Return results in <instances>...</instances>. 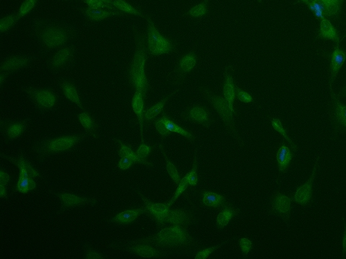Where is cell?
Masks as SVG:
<instances>
[{
    "mask_svg": "<svg viewBox=\"0 0 346 259\" xmlns=\"http://www.w3.org/2000/svg\"><path fill=\"white\" fill-rule=\"evenodd\" d=\"M84 1L91 8L99 9L107 7V8L111 9V10L114 9L111 4L105 2L103 0H84Z\"/></svg>",
    "mask_w": 346,
    "mask_h": 259,
    "instance_id": "44",
    "label": "cell"
},
{
    "mask_svg": "<svg viewBox=\"0 0 346 259\" xmlns=\"http://www.w3.org/2000/svg\"><path fill=\"white\" fill-rule=\"evenodd\" d=\"M140 198L145 202V207L148 209V213H150L154 218L157 220V224L160 227L165 223V218L169 212V207L167 204L153 203L145 198L140 192H139Z\"/></svg>",
    "mask_w": 346,
    "mask_h": 259,
    "instance_id": "9",
    "label": "cell"
},
{
    "mask_svg": "<svg viewBox=\"0 0 346 259\" xmlns=\"http://www.w3.org/2000/svg\"><path fill=\"white\" fill-rule=\"evenodd\" d=\"M82 12L87 18L93 20V21H101V20H105L111 16L122 15L121 13H118V12L104 11V10L91 8V7L82 10Z\"/></svg>",
    "mask_w": 346,
    "mask_h": 259,
    "instance_id": "20",
    "label": "cell"
},
{
    "mask_svg": "<svg viewBox=\"0 0 346 259\" xmlns=\"http://www.w3.org/2000/svg\"><path fill=\"white\" fill-rule=\"evenodd\" d=\"M224 202L225 198L222 195L209 191L203 194V204L205 206L220 208Z\"/></svg>",
    "mask_w": 346,
    "mask_h": 259,
    "instance_id": "24",
    "label": "cell"
},
{
    "mask_svg": "<svg viewBox=\"0 0 346 259\" xmlns=\"http://www.w3.org/2000/svg\"><path fill=\"white\" fill-rule=\"evenodd\" d=\"M105 2L108 3V4H111V5H113L112 4V1H111V0H103Z\"/></svg>",
    "mask_w": 346,
    "mask_h": 259,
    "instance_id": "54",
    "label": "cell"
},
{
    "mask_svg": "<svg viewBox=\"0 0 346 259\" xmlns=\"http://www.w3.org/2000/svg\"><path fill=\"white\" fill-rule=\"evenodd\" d=\"M222 245L223 244H221V245H216V246L214 247H211V248H206V249L203 250L202 251H200V252H198L197 255L196 256V259H205L208 258L209 256L210 255L214 250L217 249L219 247L222 246Z\"/></svg>",
    "mask_w": 346,
    "mask_h": 259,
    "instance_id": "48",
    "label": "cell"
},
{
    "mask_svg": "<svg viewBox=\"0 0 346 259\" xmlns=\"http://www.w3.org/2000/svg\"><path fill=\"white\" fill-rule=\"evenodd\" d=\"M61 88L62 91H64L66 98L72 101V103H75L79 107L81 108V109H84L82 105L81 100H80V96L77 92V89L75 86L72 83L68 81H62L61 83Z\"/></svg>",
    "mask_w": 346,
    "mask_h": 259,
    "instance_id": "21",
    "label": "cell"
},
{
    "mask_svg": "<svg viewBox=\"0 0 346 259\" xmlns=\"http://www.w3.org/2000/svg\"><path fill=\"white\" fill-rule=\"evenodd\" d=\"M56 195L60 198L61 201H62V210L69 208V207L80 206V205H94L97 202L96 198H80V197L72 195V194L59 193L56 194Z\"/></svg>",
    "mask_w": 346,
    "mask_h": 259,
    "instance_id": "12",
    "label": "cell"
},
{
    "mask_svg": "<svg viewBox=\"0 0 346 259\" xmlns=\"http://www.w3.org/2000/svg\"><path fill=\"white\" fill-rule=\"evenodd\" d=\"M191 241L189 234L180 226L163 229L153 238L142 240L144 243H154L157 245L170 246L187 245Z\"/></svg>",
    "mask_w": 346,
    "mask_h": 259,
    "instance_id": "2",
    "label": "cell"
},
{
    "mask_svg": "<svg viewBox=\"0 0 346 259\" xmlns=\"http://www.w3.org/2000/svg\"><path fill=\"white\" fill-rule=\"evenodd\" d=\"M18 17L16 15H11L7 16L4 18L1 19L0 21V31L1 32H5L8 31L12 28L16 22L18 20Z\"/></svg>",
    "mask_w": 346,
    "mask_h": 259,
    "instance_id": "40",
    "label": "cell"
},
{
    "mask_svg": "<svg viewBox=\"0 0 346 259\" xmlns=\"http://www.w3.org/2000/svg\"><path fill=\"white\" fill-rule=\"evenodd\" d=\"M4 158L10 160L12 163L16 164L20 170V177H29V178H35L36 177H39V174L33 168L32 166L30 164L29 161L25 160L24 156L23 155L20 157V158H14L12 157L5 156L3 155Z\"/></svg>",
    "mask_w": 346,
    "mask_h": 259,
    "instance_id": "15",
    "label": "cell"
},
{
    "mask_svg": "<svg viewBox=\"0 0 346 259\" xmlns=\"http://www.w3.org/2000/svg\"><path fill=\"white\" fill-rule=\"evenodd\" d=\"M175 92H176V91H174L173 94H170L168 97H166L164 100H162L161 102H160V103H157V105L153 106L152 107L149 108L148 110L145 111V115H144V118H145V120H146L148 122H149L151 120L155 118L161 112L163 107H164L165 103H167L169 98L171 97Z\"/></svg>",
    "mask_w": 346,
    "mask_h": 259,
    "instance_id": "31",
    "label": "cell"
},
{
    "mask_svg": "<svg viewBox=\"0 0 346 259\" xmlns=\"http://www.w3.org/2000/svg\"><path fill=\"white\" fill-rule=\"evenodd\" d=\"M346 35L345 36H344V38H346ZM343 38H342V39H343Z\"/></svg>",
    "mask_w": 346,
    "mask_h": 259,
    "instance_id": "56",
    "label": "cell"
},
{
    "mask_svg": "<svg viewBox=\"0 0 346 259\" xmlns=\"http://www.w3.org/2000/svg\"><path fill=\"white\" fill-rule=\"evenodd\" d=\"M191 217L185 210H169L165 218V223H171L175 226H184L189 223Z\"/></svg>",
    "mask_w": 346,
    "mask_h": 259,
    "instance_id": "17",
    "label": "cell"
},
{
    "mask_svg": "<svg viewBox=\"0 0 346 259\" xmlns=\"http://www.w3.org/2000/svg\"><path fill=\"white\" fill-rule=\"evenodd\" d=\"M161 119L163 120L165 128V129L167 130V131H168L169 133H170V132H173V133H179V134L185 136V137H186L187 138L189 139V140H194V136H193L191 133L178 126V125H176L175 122H173V121L168 118L167 115H163Z\"/></svg>",
    "mask_w": 346,
    "mask_h": 259,
    "instance_id": "26",
    "label": "cell"
},
{
    "mask_svg": "<svg viewBox=\"0 0 346 259\" xmlns=\"http://www.w3.org/2000/svg\"><path fill=\"white\" fill-rule=\"evenodd\" d=\"M319 158L320 156H317V161H316L315 165L313 169V174L303 186L298 188L295 194L294 200L297 203L301 204V205H305L310 202L312 196V189H313V183H314V177H315L316 171H317V166H318Z\"/></svg>",
    "mask_w": 346,
    "mask_h": 259,
    "instance_id": "8",
    "label": "cell"
},
{
    "mask_svg": "<svg viewBox=\"0 0 346 259\" xmlns=\"http://www.w3.org/2000/svg\"><path fill=\"white\" fill-rule=\"evenodd\" d=\"M38 35L47 49H53L66 44L70 37V32L62 27L52 26L38 31Z\"/></svg>",
    "mask_w": 346,
    "mask_h": 259,
    "instance_id": "4",
    "label": "cell"
},
{
    "mask_svg": "<svg viewBox=\"0 0 346 259\" xmlns=\"http://www.w3.org/2000/svg\"><path fill=\"white\" fill-rule=\"evenodd\" d=\"M148 51L152 55L168 53L173 48V44L167 38L163 37L157 30L150 17L148 18Z\"/></svg>",
    "mask_w": 346,
    "mask_h": 259,
    "instance_id": "5",
    "label": "cell"
},
{
    "mask_svg": "<svg viewBox=\"0 0 346 259\" xmlns=\"http://www.w3.org/2000/svg\"><path fill=\"white\" fill-rule=\"evenodd\" d=\"M136 50L129 69V81L136 90L135 96L146 97L149 84L146 75L145 66L147 60V48L143 35L136 32Z\"/></svg>",
    "mask_w": 346,
    "mask_h": 259,
    "instance_id": "1",
    "label": "cell"
},
{
    "mask_svg": "<svg viewBox=\"0 0 346 259\" xmlns=\"http://www.w3.org/2000/svg\"><path fill=\"white\" fill-rule=\"evenodd\" d=\"M38 0H25L17 13L18 19L23 18L35 7Z\"/></svg>",
    "mask_w": 346,
    "mask_h": 259,
    "instance_id": "41",
    "label": "cell"
},
{
    "mask_svg": "<svg viewBox=\"0 0 346 259\" xmlns=\"http://www.w3.org/2000/svg\"><path fill=\"white\" fill-rule=\"evenodd\" d=\"M78 119L86 132L91 133L93 137H96V135L94 134L96 125L93 118L87 112H83L78 115Z\"/></svg>",
    "mask_w": 346,
    "mask_h": 259,
    "instance_id": "32",
    "label": "cell"
},
{
    "mask_svg": "<svg viewBox=\"0 0 346 259\" xmlns=\"http://www.w3.org/2000/svg\"><path fill=\"white\" fill-rule=\"evenodd\" d=\"M159 147H160L162 153H163L165 158L166 162H167V172L169 173L170 177H171V178L173 179L175 184H179L180 182H181V179H180L179 174H178V170H177L176 167H175V166L174 165L173 163H171L170 161H169L167 155H166L165 153V151L164 149H163V146H162V145H159Z\"/></svg>",
    "mask_w": 346,
    "mask_h": 259,
    "instance_id": "37",
    "label": "cell"
},
{
    "mask_svg": "<svg viewBox=\"0 0 346 259\" xmlns=\"http://www.w3.org/2000/svg\"><path fill=\"white\" fill-rule=\"evenodd\" d=\"M129 251L142 257H155L160 256V253L154 248L146 245H139L129 248Z\"/></svg>",
    "mask_w": 346,
    "mask_h": 259,
    "instance_id": "30",
    "label": "cell"
},
{
    "mask_svg": "<svg viewBox=\"0 0 346 259\" xmlns=\"http://www.w3.org/2000/svg\"><path fill=\"white\" fill-rule=\"evenodd\" d=\"M333 99L335 100V116L338 122L346 129V106L340 103L335 95H333Z\"/></svg>",
    "mask_w": 346,
    "mask_h": 259,
    "instance_id": "36",
    "label": "cell"
},
{
    "mask_svg": "<svg viewBox=\"0 0 346 259\" xmlns=\"http://www.w3.org/2000/svg\"><path fill=\"white\" fill-rule=\"evenodd\" d=\"M196 63H197V56L194 52H191L181 59L178 69L181 73H188L194 69Z\"/></svg>",
    "mask_w": 346,
    "mask_h": 259,
    "instance_id": "29",
    "label": "cell"
},
{
    "mask_svg": "<svg viewBox=\"0 0 346 259\" xmlns=\"http://www.w3.org/2000/svg\"><path fill=\"white\" fill-rule=\"evenodd\" d=\"M292 158V154L289 149L283 145L279 149L277 153L278 163H279V171L284 172L287 168L288 165Z\"/></svg>",
    "mask_w": 346,
    "mask_h": 259,
    "instance_id": "27",
    "label": "cell"
},
{
    "mask_svg": "<svg viewBox=\"0 0 346 259\" xmlns=\"http://www.w3.org/2000/svg\"><path fill=\"white\" fill-rule=\"evenodd\" d=\"M197 164H198V161H197V152H196L194 166H193L192 170H191V172L189 173V183L192 187L197 185V181H198V177H197Z\"/></svg>",
    "mask_w": 346,
    "mask_h": 259,
    "instance_id": "45",
    "label": "cell"
},
{
    "mask_svg": "<svg viewBox=\"0 0 346 259\" xmlns=\"http://www.w3.org/2000/svg\"><path fill=\"white\" fill-rule=\"evenodd\" d=\"M25 93L28 94L31 100L41 109H50L54 106L56 102V96L54 92L49 90H38L33 87H26Z\"/></svg>",
    "mask_w": 346,
    "mask_h": 259,
    "instance_id": "7",
    "label": "cell"
},
{
    "mask_svg": "<svg viewBox=\"0 0 346 259\" xmlns=\"http://www.w3.org/2000/svg\"><path fill=\"white\" fill-rule=\"evenodd\" d=\"M148 213V210L146 207L136 209V210H126L115 215V217H114L111 221L119 225H129L134 221L138 216Z\"/></svg>",
    "mask_w": 346,
    "mask_h": 259,
    "instance_id": "16",
    "label": "cell"
},
{
    "mask_svg": "<svg viewBox=\"0 0 346 259\" xmlns=\"http://www.w3.org/2000/svg\"><path fill=\"white\" fill-rule=\"evenodd\" d=\"M188 183H189V174H187L181 182H180L179 184H178V189H177L176 192H175V195L172 198L171 200L167 203L169 207L171 206L174 202L176 201V199L181 196V194L187 189L188 187Z\"/></svg>",
    "mask_w": 346,
    "mask_h": 259,
    "instance_id": "39",
    "label": "cell"
},
{
    "mask_svg": "<svg viewBox=\"0 0 346 259\" xmlns=\"http://www.w3.org/2000/svg\"><path fill=\"white\" fill-rule=\"evenodd\" d=\"M309 0H298V2H299V1H302V2L306 3L307 4V2H308Z\"/></svg>",
    "mask_w": 346,
    "mask_h": 259,
    "instance_id": "55",
    "label": "cell"
},
{
    "mask_svg": "<svg viewBox=\"0 0 346 259\" xmlns=\"http://www.w3.org/2000/svg\"><path fill=\"white\" fill-rule=\"evenodd\" d=\"M6 77H7V73H4V72H1V75H0V84L1 85H3V83L6 80Z\"/></svg>",
    "mask_w": 346,
    "mask_h": 259,
    "instance_id": "53",
    "label": "cell"
},
{
    "mask_svg": "<svg viewBox=\"0 0 346 259\" xmlns=\"http://www.w3.org/2000/svg\"><path fill=\"white\" fill-rule=\"evenodd\" d=\"M272 125L275 130H277L279 133L283 135V137H284L285 138L289 141V143H290L291 146H292V149H293L294 151H296V146H295V145L294 144L293 142L290 140V138L288 137L287 135H286V131H285L284 128H283L281 123H280V121H279V119H273L272 121Z\"/></svg>",
    "mask_w": 346,
    "mask_h": 259,
    "instance_id": "42",
    "label": "cell"
},
{
    "mask_svg": "<svg viewBox=\"0 0 346 259\" xmlns=\"http://www.w3.org/2000/svg\"><path fill=\"white\" fill-rule=\"evenodd\" d=\"M86 253H87V255H86L85 258L87 259L103 258L99 253L96 252L94 250H92L91 248H87Z\"/></svg>",
    "mask_w": 346,
    "mask_h": 259,
    "instance_id": "51",
    "label": "cell"
},
{
    "mask_svg": "<svg viewBox=\"0 0 346 259\" xmlns=\"http://www.w3.org/2000/svg\"><path fill=\"white\" fill-rule=\"evenodd\" d=\"M27 121L19 122V123H12L7 126L5 132L7 137L10 139H15L19 137L26 128Z\"/></svg>",
    "mask_w": 346,
    "mask_h": 259,
    "instance_id": "33",
    "label": "cell"
},
{
    "mask_svg": "<svg viewBox=\"0 0 346 259\" xmlns=\"http://www.w3.org/2000/svg\"><path fill=\"white\" fill-rule=\"evenodd\" d=\"M236 94H237V99L243 103H249L252 102V98L247 92L240 90L239 87H235Z\"/></svg>",
    "mask_w": 346,
    "mask_h": 259,
    "instance_id": "46",
    "label": "cell"
},
{
    "mask_svg": "<svg viewBox=\"0 0 346 259\" xmlns=\"http://www.w3.org/2000/svg\"><path fill=\"white\" fill-rule=\"evenodd\" d=\"M74 53V47L68 46L61 48L50 61V67L53 69H59L65 67L72 60Z\"/></svg>",
    "mask_w": 346,
    "mask_h": 259,
    "instance_id": "13",
    "label": "cell"
},
{
    "mask_svg": "<svg viewBox=\"0 0 346 259\" xmlns=\"http://www.w3.org/2000/svg\"><path fill=\"white\" fill-rule=\"evenodd\" d=\"M116 140V141L119 143L120 146H121V149H120L119 153H118V155H119L120 156L127 157L129 159L132 160L133 163H139V164H146V165L152 167V164L145 161V159L141 158L140 157L137 155V153H135L132 150L129 146H126L121 140Z\"/></svg>",
    "mask_w": 346,
    "mask_h": 259,
    "instance_id": "25",
    "label": "cell"
},
{
    "mask_svg": "<svg viewBox=\"0 0 346 259\" xmlns=\"http://www.w3.org/2000/svg\"><path fill=\"white\" fill-rule=\"evenodd\" d=\"M238 210H234L232 207L226 206L222 213H219L216 219V225L220 229H224L231 220L233 215L238 213Z\"/></svg>",
    "mask_w": 346,
    "mask_h": 259,
    "instance_id": "28",
    "label": "cell"
},
{
    "mask_svg": "<svg viewBox=\"0 0 346 259\" xmlns=\"http://www.w3.org/2000/svg\"><path fill=\"white\" fill-rule=\"evenodd\" d=\"M343 0H309V9L314 13L317 20L336 16L341 10Z\"/></svg>",
    "mask_w": 346,
    "mask_h": 259,
    "instance_id": "6",
    "label": "cell"
},
{
    "mask_svg": "<svg viewBox=\"0 0 346 259\" xmlns=\"http://www.w3.org/2000/svg\"><path fill=\"white\" fill-rule=\"evenodd\" d=\"M223 91H224V98L228 102L230 109L234 113L233 104H234V98H235L236 90L232 76L230 74H225V82H224Z\"/></svg>",
    "mask_w": 346,
    "mask_h": 259,
    "instance_id": "18",
    "label": "cell"
},
{
    "mask_svg": "<svg viewBox=\"0 0 346 259\" xmlns=\"http://www.w3.org/2000/svg\"><path fill=\"white\" fill-rule=\"evenodd\" d=\"M345 224V230H344V240H343V245H344V254H346V225L345 220H344Z\"/></svg>",
    "mask_w": 346,
    "mask_h": 259,
    "instance_id": "52",
    "label": "cell"
},
{
    "mask_svg": "<svg viewBox=\"0 0 346 259\" xmlns=\"http://www.w3.org/2000/svg\"><path fill=\"white\" fill-rule=\"evenodd\" d=\"M346 60V53L344 50L339 48V46L337 45L331 56L330 60V88L331 89L332 83L335 80V76L338 75V72L341 69V66L345 63Z\"/></svg>",
    "mask_w": 346,
    "mask_h": 259,
    "instance_id": "14",
    "label": "cell"
},
{
    "mask_svg": "<svg viewBox=\"0 0 346 259\" xmlns=\"http://www.w3.org/2000/svg\"><path fill=\"white\" fill-rule=\"evenodd\" d=\"M31 61L29 56H16L7 58L1 63V71L4 73L16 72L25 68Z\"/></svg>",
    "mask_w": 346,
    "mask_h": 259,
    "instance_id": "11",
    "label": "cell"
},
{
    "mask_svg": "<svg viewBox=\"0 0 346 259\" xmlns=\"http://www.w3.org/2000/svg\"><path fill=\"white\" fill-rule=\"evenodd\" d=\"M291 202H292V199L290 198L281 195V194L277 193L273 203V208L279 213L289 215L291 209Z\"/></svg>",
    "mask_w": 346,
    "mask_h": 259,
    "instance_id": "22",
    "label": "cell"
},
{
    "mask_svg": "<svg viewBox=\"0 0 346 259\" xmlns=\"http://www.w3.org/2000/svg\"><path fill=\"white\" fill-rule=\"evenodd\" d=\"M188 119L205 125H208L209 123V113L201 107H194L191 108L188 112Z\"/></svg>",
    "mask_w": 346,
    "mask_h": 259,
    "instance_id": "23",
    "label": "cell"
},
{
    "mask_svg": "<svg viewBox=\"0 0 346 259\" xmlns=\"http://www.w3.org/2000/svg\"><path fill=\"white\" fill-rule=\"evenodd\" d=\"M85 135L81 136H63L58 138L44 140L37 144L35 151L40 156L49 154L56 152H65L73 147L74 145L82 140Z\"/></svg>",
    "mask_w": 346,
    "mask_h": 259,
    "instance_id": "3",
    "label": "cell"
},
{
    "mask_svg": "<svg viewBox=\"0 0 346 259\" xmlns=\"http://www.w3.org/2000/svg\"><path fill=\"white\" fill-rule=\"evenodd\" d=\"M317 38L332 40L338 44L340 41V36L338 35V31L332 26L330 22L326 19L322 20L320 30L317 35Z\"/></svg>",
    "mask_w": 346,
    "mask_h": 259,
    "instance_id": "19",
    "label": "cell"
},
{
    "mask_svg": "<svg viewBox=\"0 0 346 259\" xmlns=\"http://www.w3.org/2000/svg\"><path fill=\"white\" fill-rule=\"evenodd\" d=\"M207 2L208 0H204L198 5L194 6L192 8L190 9L188 14L194 17H202L207 13Z\"/></svg>",
    "mask_w": 346,
    "mask_h": 259,
    "instance_id": "38",
    "label": "cell"
},
{
    "mask_svg": "<svg viewBox=\"0 0 346 259\" xmlns=\"http://www.w3.org/2000/svg\"><path fill=\"white\" fill-rule=\"evenodd\" d=\"M133 164V161L127 157H121V159L120 160L119 164H118V167L121 169L126 170L128 169Z\"/></svg>",
    "mask_w": 346,
    "mask_h": 259,
    "instance_id": "50",
    "label": "cell"
},
{
    "mask_svg": "<svg viewBox=\"0 0 346 259\" xmlns=\"http://www.w3.org/2000/svg\"><path fill=\"white\" fill-rule=\"evenodd\" d=\"M210 100L227 126L233 128L232 118L234 112L230 109L228 102L220 96H210Z\"/></svg>",
    "mask_w": 346,
    "mask_h": 259,
    "instance_id": "10",
    "label": "cell"
},
{
    "mask_svg": "<svg viewBox=\"0 0 346 259\" xmlns=\"http://www.w3.org/2000/svg\"><path fill=\"white\" fill-rule=\"evenodd\" d=\"M240 245L241 247L242 251H243V255L246 257L249 251H250L251 248H252V242L249 240H248L247 238H241L240 240Z\"/></svg>",
    "mask_w": 346,
    "mask_h": 259,
    "instance_id": "47",
    "label": "cell"
},
{
    "mask_svg": "<svg viewBox=\"0 0 346 259\" xmlns=\"http://www.w3.org/2000/svg\"><path fill=\"white\" fill-rule=\"evenodd\" d=\"M35 182L33 178L29 177H19L18 182L16 185V191L21 192V193H26L29 191L35 189Z\"/></svg>",
    "mask_w": 346,
    "mask_h": 259,
    "instance_id": "34",
    "label": "cell"
},
{
    "mask_svg": "<svg viewBox=\"0 0 346 259\" xmlns=\"http://www.w3.org/2000/svg\"><path fill=\"white\" fill-rule=\"evenodd\" d=\"M113 6L118 8V10L124 12V13H129V14L134 15L140 16L144 17L143 15L136 10L133 6L126 2L124 0H114L112 2Z\"/></svg>",
    "mask_w": 346,
    "mask_h": 259,
    "instance_id": "35",
    "label": "cell"
},
{
    "mask_svg": "<svg viewBox=\"0 0 346 259\" xmlns=\"http://www.w3.org/2000/svg\"><path fill=\"white\" fill-rule=\"evenodd\" d=\"M10 180V177L7 173L1 171L0 172V195L1 198H7V185Z\"/></svg>",
    "mask_w": 346,
    "mask_h": 259,
    "instance_id": "43",
    "label": "cell"
},
{
    "mask_svg": "<svg viewBox=\"0 0 346 259\" xmlns=\"http://www.w3.org/2000/svg\"><path fill=\"white\" fill-rule=\"evenodd\" d=\"M150 152H151V148L142 143L140 147H139V150H138L137 155L142 159H145L148 157Z\"/></svg>",
    "mask_w": 346,
    "mask_h": 259,
    "instance_id": "49",
    "label": "cell"
}]
</instances>
